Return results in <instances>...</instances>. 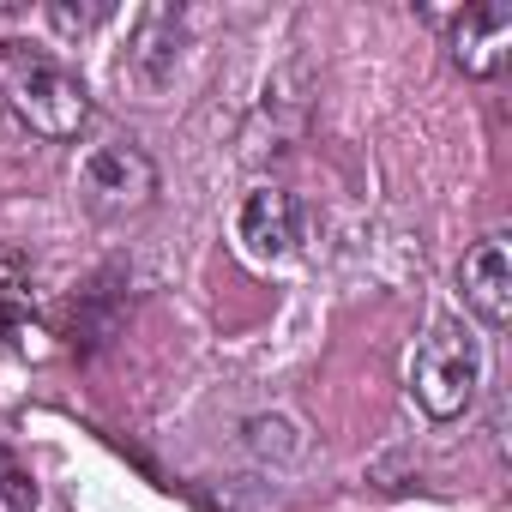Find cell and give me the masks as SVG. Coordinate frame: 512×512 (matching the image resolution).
<instances>
[{
  "mask_svg": "<svg viewBox=\"0 0 512 512\" xmlns=\"http://www.w3.org/2000/svg\"><path fill=\"white\" fill-rule=\"evenodd\" d=\"M37 308V290H31V260L25 253H0V332L7 338H25V320Z\"/></svg>",
  "mask_w": 512,
  "mask_h": 512,
  "instance_id": "cell-8",
  "label": "cell"
},
{
  "mask_svg": "<svg viewBox=\"0 0 512 512\" xmlns=\"http://www.w3.org/2000/svg\"><path fill=\"white\" fill-rule=\"evenodd\" d=\"M79 187H85V199H91L97 211H139V205L157 193V169H151V157H145L139 145L109 139V145H97V151L85 157Z\"/></svg>",
  "mask_w": 512,
  "mask_h": 512,
  "instance_id": "cell-3",
  "label": "cell"
},
{
  "mask_svg": "<svg viewBox=\"0 0 512 512\" xmlns=\"http://www.w3.org/2000/svg\"><path fill=\"white\" fill-rule=\"evenodd\" d=\"M7 97H13V115L43 139H73L85 127V115H91L85 85L55 61H13Z\"/></svg>",
  "mask_w": 512,
  "mask_h": 512,
  "instance_id": "cell-2",
  "label": "cell"
},
{
  "mask_svg": "<svg viewBox=\"0 0 512 512\" xmlns=\"http://www.w3.org/2000/svg\"><path fill=\"white\" fill-rule=\"evenodd\" d=\"M49 25H61V31H85V25H91V13H73V7H49Z\"/></svg>",
  "mask_w": 512,
  "mask_h": 512,
  "instance_id": "cell-10",
  "label": "cell"
},
{
  "mask_svg": "<svg viewBox=\"0 0 512 512\" xmlns=\"http://www.w3.org/2000/svg\"><path fill=\"white\" fill-rule=\"evenodd\" d=\"M506 49H512V7L488 0V7H470L452 31V61L470 73V79H494L506 67Z\"/></svg>",
  "mask_w": 512,
  "mask_h": 512,
  "instance_id": "cell-6",
  "label": "cell"
},
{
  "mask_svg": "<svg viewBox=\"0 0 512 512\" xmlns=\"http://www.w3.org/2000/svg\"><path fill=\"white\" fill-rule=\"evenodd\" d=\"M476 386H482V344H476L458 320H440V326L422 338L416 362H410V392H416V404H422L434 422H452V416L470 410Z\"/></svg>",
  "mask_w": 512,
  "mask_h": 512,
  "instance_id": "cell-1",
  "label": "cell"
},
{
  "mask_svg": "<svg viewBox=\"0 0 512 512\" xmlns=\"http://www.w3.org/2000/svg\"><path fill=\"white\" fill-rule=\"evenodd\" d=\"M241 241L253 260H284L302 241V205L284 187H253L241 205Z\"/></svg>",
  "mask_w": 512,
  "mask_h": 512,
  "instance_id": "cell-5",
  "label": "cell"
},
{
  "mask_svg": "<svg viewBox=\"0 0 512 512\" xmlns=\"http://www.w3.org/2000/svg\"><path fill=\"white\" fill-rule=\"evenodd\" d=\"M0 512H37V482L7 446H0Z\"/></svg>",
  "mask_w": 512,
  "mask_h": 512,
  "instance_id": "cell-9",
  "label": "cell"
},
{
  "mask_svg": "<svg viewBox=\"0 0 512 512\" xmlns=\"http://www.w3.org/2000/svg\"><path fill=\"white\" fill-rule=\"evenodd\" d=\"M458 290H464V308L482 320V326H506L512 320V253L506 241H476L458 266Z\"/></svg>",
  "mask_w": 512,
  "mask_h": 512,
  "instance_id": "cell-4",
  "label": "cell"
},
{
  "mask_svg": "<svg viewBox=\"0 0 512 512\" xmlns=\"http://www.w3.org/2000/svg\"><path fill=\"white\" fill-rule=\"evenodd\" d=\"M175 49H181V13H169V7H145L139 13V31H133V73L145 79V85H163L169 79V67H175Z\"/></svg>",
  "mask_w": 512,
  "mask_h": 512,
  "instance_id": "cell-7",
  "label": "cell"
}]
</instances>
